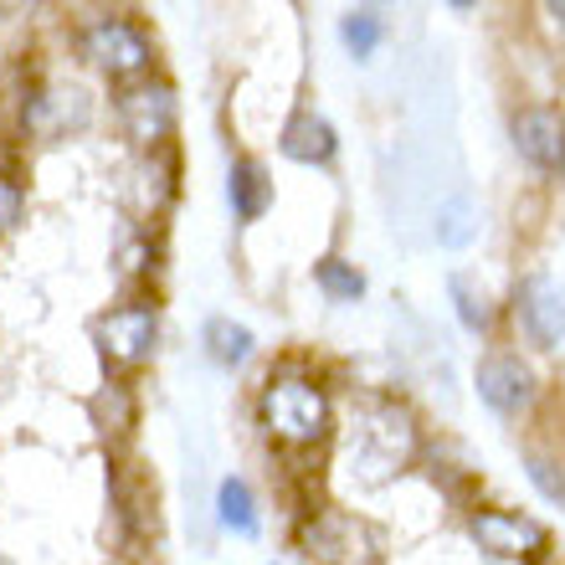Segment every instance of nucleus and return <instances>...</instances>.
<instances>
[{
  "label": "nucleus",
  "mask_w": 565,
  "mask_h": 565,
  "mask_svg": "<svg viewBox=\"0 0 565 565\" xmlns=\"http://www.w3.org/2000/svg\"><path fill=\"white\" fill-rule=\"evenodd\" d=\"M412 458H417V422L391 402L360 406L350 422V437H344V462H350L355 483L381 489L402 468H412Z\"/></svg>",
  "instance_id": "1"
},
{
  "label": "nucleus",
  "mask_w": 565,
  "mask_h": 565,
  "mask_svg": "<svg viewBox=\"0 0 565 565\" xmlns=\"http://www.w3.org/2000/svg\"><path fill=\"white\" fill-rule=\"evenodd\" d=\"M257 417L268 427V437H278L282 447H319L334 427V406L329 396L313 381L303 375H282L263 391V402H257Z\"/></svg>",
  "instance_id": "2"
},
{
  "label": "nucleus",
  "mask_w": 565,
  "mask_h": 565,
  "mask_svg": "<svg viewBox=\"0 0 565 565\" xmlns=\"http://www.w3.org/2000/svg\"><path fill=\"white\" fill-rule=\"evenodd\" d=\"M303 551L319 565H381V530L360 514H344V509H324L303 524Z\"/></svg>",
  "instance_id": "3"
},
{
  "label": "nucleus",
  "mask_w": 565,
  "mask_h": 565,
  "mask_svg": "<svg viewBox=\"0 0 565 565\" xmlns=\"http://www.w3.org/2000/svg\"><path fill=\"white\" fill-rule=\"evenodd\" d=\"M468 530L499 561H540L551 551V530L540 520H530V514H520V509H473Z\"/></svg>",
  "instance_id": "4"
},
{
  "label": "nucleus",
  "mask_w": 565,
  "mask_h": 565,
  "mask_svg": "<svg viewBox=\"0 0 565 565\" xmlns=\"http://www.w3.org/2000/svg\"><path fill=\"white\" fill-rule=\"evenodd\" d=\"M83 52H88L108 77H135L149 67V36L135 26V21H124V15H108V21H93L88 36H83Z\"/></svg>",
  "instance_id": "5"
},
{
  "label": "nucleus",
  "mask_w": 565,
  "mask_h": 565,
  "mask_svg": "<svg viewBox=\"0 0 565 565\" xmlns=\"http://www.w3.org/2000/svg\"><path fill=\"white\" fill-rule=\"evenodd\" d=\"M478 396L499 412V417H520V412H530L535 406V375H530V365H524L520 355H483L478 360Z\"/></svg>",
  "instance_id": "6"
},
{
  "label": "nucleus",
  "mask_w": 565,
  "mask_h": 565,
  "mask_svg": "<svg viewBox=\"0 0 565 565\" xmlns=\"http://www.w3.org/2000/svg\"><path fill=\"white\" fill-rule=\"evenodd\" d=\"M119 119H124V135L135 139V145H145V149L164 145L170 129H175V88L170 83H139V88L124 93Z\"/></svg>",
  "instance_id": "7"
},
{
  "label": "nucleus",
  "mask_w": 565,
  "mask_h": 565,
  "mask_svg": "<svg viewBox=\"0 0 565 565\" xmlns=\"http://www.w3.org/2000/svg\"><path fill=\"white\" fill-rule=\"evenodd\" d=\"M509 139H514L524 164H535V170H565V119L555 108H545V104L520 108L514 124H509Z\"/></svg>",
  "instance_id": "8"
},
{
  "label": "nucleus",
  "mask_w": 565,
  "mask_h": 565,
  "mask_svg": "<svg viewBox=\"0 0 565 565\" xmlns=\"http://www.w3.org/2000/svg\"><path fill=\"white\" fill-rule=\"evenodd\" d=\"M520 324L540 350H555V344L565 340V298L551 278L520 282Z\"/></svg>",
  "instance_id": "9"
},
{
  "label": "nucleus",
  "mask_w": 565,
  "mask_h": 565,
  "mask_svg": "<svg viewBox=\"0 0 565 565\" xmlns=\"http://www.w3.org/2000/svg\"><path fill=\"white\" fill-rule=\"evenodd\" d=\"M98 340L119 365H139V360L154 350V309L145 303H129V309H114L98 319Z\"/></svg>",
  "instance_id": "10"
},
{
  "label": "nucleus",
  "mask_w": 565,
  "mask_h": 565,
  "mask_svg": "<svg viewBox=\"0 0 565 565\" xmlns=\"http://www.w3.org/2000/svg\"><path fill=\"white\" fill-rule=\"evenodd\" d=\"M278 149H282V160H294V164H329L334 149H340V139H334L329 119H319L313 108H298L294 119L282 124Z\"/></svg>",
  "instance_id": "11"
},
{
  "label": "nucleus",
  "mask_w": 565,
  "mask_h": 565,
  "mask_svg": "<svg viewBox=\"0 0 565 565\" xmlns=\"http://www.w3.org/2000/svg\"><path fill=\"white\" fill-rule=\"evenodd\" d=\"M226 195H232V211H237V222H257V216L273 206V180L263 175V164H257V160H232V175H226Z\"/></svg>",
  "instance_id": "12"
},
{
  "label": "nucleus",
  "mask_w": 565,
  "mask_h": 565,
  "mask_svg": "<svg viewBox=\"0 0 565 565\" xmlns=\"http://www.w3.org/2000/svg\"><path fill=\"white\" fill-rule=\"evenodd\" d=\"M206 350L216 365H242L253 355V329L237 324V319H211L206 324Z\"/></svg>",
  "instance_id": "13"
},
{
  "label": "nucleus",
  "mask_w": 565,
  "mask_h": 565,
  "mask_svg": "<svg viewBox=\"0 0 565 565\" xmlns=\"http://www.w3.org/2000/svg\"><path fill=\"white\" fill-rule=\"evenodd\" d=\"M216 514H222L226 530L257 535V504H253V489H247L242 478H226L222 489H216Z\"/></svg>",
  "instance_id": "14"
},
{
  "label": "nucleus",
  "mask_w": 565,
  "mask_h": 565,
  "mask_svg": "<svg viewBox=\"0 0 565 565\" xmlns=\"http://www.w3.org/2000/svg\"><path fill=\"white\" fill-rule=\"evenodd\" d=\"M340 36L355 57H371L375 46H381V36H386V15L375 11V6H355V11H344Z\"/></svg>",
  "instance_id": "15"
},
{
  "label": "nucleus",
  "mask_w": 565,
  "mask_h": 565,
  "mask_svg": "<svg viewBox=\"0 0 565 565\" xmlns=\"http://www.w3.org/2000/svg\"><path fill=\"white\" fill-rule=\"evenodd\" d=\"M313 282H319L334 303H355V298L365 294L360 268H355V263H344V257H319V263H313Z\"/></svg>",
  "instance_id": "16"
},
{
  "label": "nucleus",
  "mask_w": 565,
  "mask_h": 565,
  "mask_svg": "<svg viewBox=\"0 0 565 565\" xmlns=\"http://www.w3.org/2000/svg\"><path fill=\"white\" fill-rule=\"evenodd\" d=\"M524 473L551 504H565V462L545 458V452H524Z\"/></svg>",
  "instance_id": "17"
},
{
  "label": "nucleus",
  "mask_w": 565,
  "mask_h": 565,
  "mask_svg": "<svg viewBox=\"0 0 565 565\" xmlns=\"http://www.w3.org/2000/svg\"><path fill=\"white\" fill-rule=\"evenodd\" d=\"M452 298H458V319H462V324L473 329V334H483V329H489V319H493L489 294H483V288H473L468 278H452Z\"/></svg>",
  "instance_id": "18"
},
{
  "label": "nucleus",
  "mask_w": 565,
  "mask_h": 565,
  "mask_svg": "<svg viewBox=\"0 0 565 565\" xmlns=\"http://www.w3.org/2000/svg\"><path fill=\"white\" fill-rule=\"evenodd\" d=\"M15 222H21V185L0 180V232H11Z\"/></svg>",
  "instance_id": "19"
},
{
  "label": "nucleus",
  "mask_w": 565,
  "mask_h": 565,
  "mask_svg": "<svg viewBox=\"0 0 565 565\" xmlns=\"http://www.w3.org/2000/svg\"><path fill=\"white\" fill-rule=\"evenodd\" d=\"M551 15H555V26L565 31V0H555V6H551Z\"/></svg>",
  "instance_id": "20"
}]
</instances>
